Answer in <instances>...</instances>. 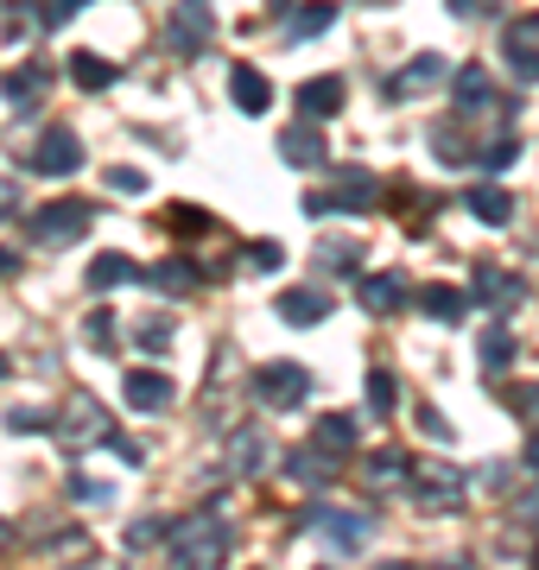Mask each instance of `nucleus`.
I'll return each mask as SVG.
<instances>
[{
	"label": "nucleus",
	"instance_id": "7c9ffc66",
	"mask_svg": "<svg viewBox=\"0 0 539 570\" xmlns=\"http://www.w3.org/2000/svg\"><path fill=\"white\" fill-rule=\"evenodd\" d=\"M166 228H171V235H209V209L171 204V209H166Z\"/></svg>",
	"mask_w": 539,
	"mask_h": 570
},
{
	"label": "nucleus",
	"instance_id": "f8f14e48",
	"mask_svg": "<svg viewBox=\"0 0 539 570\" xmlns=\"http://www.w3.org/2000/svg\"><path fill=\"white\" fill-rule=\"evenodd\" d=\"M381 204V184H374V171H362V165H350L343 178H336L331 190V209H350V216H362V209Z\"/></svg>",
	"mask_w": 539,
	"mask_h": 570
},
{
	"label": "nucleus",
	"instance_id": "6ab92c4d",
	"mask_svg": "<svg viewBox=\"0 0 539 570\" xmlns=\"http://www.w3.org/2000/svg\"><path fill=\"white\" fill-rule=\"evenodd\" d=\"M228 96H235V108H242V115H267V108H273V82L261 77V70H248V63H242V70L228 77Z\"/></svg>",
	"mask_w": 539,
	"mask_h": 570
},
{
	"label": "nucleus",
	"instance_id": "20e7f679",
	"mask_svg": "<svg viewBox=\"0 0 539 570\" xmlns=\"http://www.w3.org/2000/svg\"><path fill=\"white\" fill-rule=\"evenodd\" d=\"M254 393H261L267 406H280V412L305 406V400H312V367H298V362H267L261 374H254Z\"/></svg>",
	"mask_w": 539,
	"mask_h": 570
},
{
	"label": "nucleus",
	"instance_id": "5701e85b",
	"mask_svg": "<svg viewBox=\"0 0 539 570\" xmlns=\"http://www.w3.org/2000/svg\"><path fill=\"white\" fill-rule=\"evenodd\" d=\"M312 444L331 450V456H350V450H355V419H350V412H324L317 431H312Z\"/></svg>",
	"mask_w": 539,
	"mask_h": 570
},
{
	"label": "nucleus",
	"instance_id": "a18cd8bd",
	"mask_svg": "<svg viewBox=\"0 0 539 570\" xmlns=\"http://www.w3.org/2000/svg\"><path fill=\"white\" fill-rule=\"evenodd\" d=\"M520 513H527V520H539V489L527 494V501H520Z\"/></svg>",
	"mask_w": 539,
	"mask_h": 570
},
{
	"label": "nucleus",
	"instance_id": "c03bdc74",
	"mask_svg": "<svg viewBox=\"0 0 539 570\" xmlns=\"http://www.w3.org/2000/svg\"><path fill=\"white\" fill-rule=\"evenodd\" d=\"M0 273H20V254L13 247H0Z\"/></svg>",
	"mask_w": 539,
	"mask_h": 570
},
{
	"label": "nucleus",
	"instance_id": "49530a36",
	"mask_svg": "<svg viewBox=\"0 0 539 570\" xmlns=\"http://www.w3.org/2000/svg\"><path fill=\"white\" fill-rule=\"evenodd\" d=\"M527 469H539V431L527 438Z\"/></svg>",
	"mask_w": 539,
	"mask_h": 570
},
{
	"label": "nucleus",
	"instance_id": "7ed1b4c3",
	"mask_svg": "<svg viewBox=\"0 0 539 570\" xmlns=\"http://www.w3.org/2000/svg\"><path fill=\"white\" fill-rule=\"evenodd\" d=\"M209 39H216L209 0H178V7H171V26H166V45L178 58H197V51H209Z\"/></svg>",
	"mask_w": 539,
	"mask_h": 570
},
{
	"label": "nucleus",
	"instance_id": "393cba45",
	"mask_svg": "<svg viewBox=\"0 0 539 570\" xmlns=\"http://www.w3.org/2000/svg\"><path fill=\"white\" fill-rule=\"evenodd\" d=\"M413 305L425 311V317H438V324H457L470 298H463V292H451V285H419V298H413Z\"/></svg>",
	"mask_w": 539,
	"mask_h": 570
},
{
	"label": "nucleus",
	"instance_id": "f704fd0d",
	"mask_svg": "<svg viewBox=\"0 0 539 570\" xmlns=\"http://www.w3.org/2000/svg\"><path fill=\"white\" fill-rule=\"evenodd\" d=\"M84 7H96V0H51V7H45V20H39V26H51V32H58V26H70V20H77V13H84Z\"/></svg>",
	"mask_w": 539,
	"mask_h": 570
},
{
	"label": "nucleus",
	"instance_id": "f3484780",
	"mask_svg": "<svg viewBox=\"0 0 539 570\" xmlns=\"http://www.w3.org/2000/svg\"><path fill=\"white\" fill-rule=\"evenodd\" d=\"M280 159H286V165H305V171H312V165H324V134H317V121L286 127V134H280Z\"/></svg>",
	"mask_w": 539,
	"mask_h": 570
},
{
	"label": "nucleus",
	"instance_id": "de8ad7c7",
	"mask_svg": "<svg viewBox=\"0 0 539 570\" xmlns=\"http://www.w3.org/2000/svg\"><path fill=\"white\" fill-rule=\"evenodd\" d=\"M451 13H477V0H451Z\"/></svg>",
	"mask_w": 539,
	"mask_h": 570
},
{
	"label": "nucleus",
	"instance_id": "e433bc0d",
	"mask_svg": "<svg viewBox=\"0 0 539 570\" xmlns=\"http://www.w3.org/2000/svg\"><path fill=\"white\" fill-rule=\"evenodd\" d=\"M166 520H140V527H127V551H146V546H153V539H166Z\"/></svg>",
	"mask_w": 539,
	"mask_h": 570
},
{
	"label": "nucleus",
	"instance_id": "9b49d317",
	"mask_svg": "<svg viewBox=\"0 0 539 570\" xmlns=\"http://www.w3.org/2000/svg\"><path fill=\"white\" fill-rule=\"evenodd\" d=\"M280 317H286L292 330H312L331 317V292H317V285H292V292H280Z\"/></svg>",
	"mask_w": 539,
	"mask_h": 570
},
{
	"label": "nucleus",
	"instance_id": "ea45409f",
	"mask_svg": "<svg viewBox=\"0 0 539 570\" xmlns=\"http://www.w3.org/2000/svg\"><path fill=\"white\" fill-rule=\"evenodd\" d=\"M419 431L425 438H451V419H438V406H419Z\"/></svg>",
	"mask_w": 539,
	"mask_h": 570
},
{
	"label": "nucleus",
	"instance_id": "f03ea898",
	"mask_svg": "<svg viewBox=\"0 0 539 570\" xmlns=\"http://www.w3.org/2000/svg\"><path fill=\"white\" fill-rule=\"evenodd\" d=\"M89 223H96V209H89L84 197H58V204H45L39 216L26 223V235H32L39 247H70Z\"/></svg>",
	"mask_w": 539,
	"mask_h": 570
},
{
	"label": "nucleus",
	"instance_id": "4be33fe9",
	"mask_svg": "<svg viewBox=\"0 0 539 570\" xmlns=\"http://www.w3.org/2000/svg\"><path fill=\"white\" fill-rule=\"evenodd\" d=\"M520 292H527V285H520L514 273H501V266H477V298H482V305L508 311V305H520Z\"/></svg>",
	"mask_w": 539,
	"mask_h": 570
},
{
	"label": "nucleus",
	"instance_id": "39448f33",
	"mask_svg": "<svg viewBox=\"0 0 539 570\" xmlns=\"http://www.w3.org/2000/svg\"><path fill=\"white\" fill-rule=\"evenodd\" d=\"M77 165H84V140H77L63 121L45 127L39 146H32V171H39V178H70Z\"/></svg>",
	"mask_w": 539,
	"mask_h": 570
},
{
	"label": "nucleus",
	"instance_id": "a211bd4d",
	"mask_svg": "<svg viewBox=\"0 0 539 570\" xmlns=\"http://www.w3.org/2000/svg\"><path fill=\"white\" fill-rule=\"evenodd\" d=\"M451 96H457V108L470 115V108H496V82H489V70L482 63H463L451 77Z\"/></svg>",
	"mask_w": 539,
	"mask_h": 570
},
{
	"label": "nucleus",
	"instance_id": "72a5a7b5",
	"mask_svg": "<svg viewBox=\"0 0 539 570\" xmlns=\"http://www.w3.org/2000/svg\"><path fill=\"white\" fill-rule=\"evenodd\" d=\"M84 343L96 348V355H108V348H115V317H108V311H89V324H84Z\"/></svg>",
	"mask_w": 539,
	"mask_h": 570
},
{
	"label": "nucleus",
	"instance_id": "a878e982",
	"mask_svg": "<svg viewBox=\"0 0 539 570\" xmlns=\"http://www.w3.org/2000/svg\"><path fill=\"white\" fill-rule=\"evenodd\" d=\"M115 77H121V70H115L108 58H96V51H70V82H77V89H108Z\"/></svg>",
	"mask_w": 539,
	"mask_h": 570
},
{
	"label": "nucleus",
	"instance_id": "473e14b6",
	"mask_svg": "<svg viewBox=\"0 0 539 570\" xmlns=\"http://www.w3.org/2000/svg\"><path fill=\"white\" fill-rule=\"evenodd\" d=\"M501 406L520 412L527 425H539V381H533V387H501Z\"/></svg>",
	"mask_w": 539,
	"mask_h": 570
},
{
	"label": "nucleus",
	"instance_id": "bb28decb",
	"mask_svg": "<svg viewBox=\"0 0 539 570\" xmlns=\"http://www.w3.org/2000/svg\"><path fill=\"white\" fill-rule=\"evenodd\" d=\"M369 412H374V419H394V412H400L394 367H369Z\"/></svg>",
	"mask_w": 539,
	"mask_h": 570
},
{
	"label": "nucleus",
	"instance_id": "37998d69",
	"mask_svg": "<svg viewBox=\"0 0 539 570\" xmlns=\"http://www.w3.org/2000/svg\"><path fill=\"white\" fill-rule=\"evenodd\" d=\"M482 489H508V463H489V469H482Z\"/></svg>",
	"mask_w": 539,
	"mask_h": 570
},
{
	"label": "nucleus",
	"instance_id": "ddd939ff",
	"mask_svg": "<svg viewBox=\"0 0 539 570\" xmlns=\"http://www.w3.org/2000/svg\"><path fill=\"white\" fill-rule=\"evenodd\" d=\"M343 102H350L343 77H312V82H298V108H305L312 121H331V115H343Z\"/></svg>",
	"mask_w": 539,
	"mask_h": 570
},
{
	"label": "nucleus",
	"instance_id": "c85d7f7f",
	"mask_svg": "<svg viewBox=\"0 0 539 570\" xmlns=\"http://www.w3.org/2000/svg\"><path fill=\"white\" fill-rule=\"evenodd\" d=\"M508 362H514V330H508V324L482 330V367H496V374H501Z\"/></svg>",
	"mask_w": 539,
	"mask_h": 570
},
{
	"label": "nucleus",
	"instance_id": "8fccbe9b",
	"mask_svg": "<svg viewBox=\"0 0 539 570\" xmlns=\"http://www.w3.org/2000/svg\"><path fill=\"white\" fill-rule=\"evenodd\" d=\"M381 570H413V564H381Z\"/></svg>",
	"mask_w": 539,
	"mask_h": 570
},
{
	"label": "nucleus",
	"instance_id": "79ce46f5",
	"mask_svg": "<svg viewBox=\"0 0 539 570\" xmlns=\"http://www.w3.org/2000/svg\"><path fill=\"white\" fill-rule=\"evenodd\" d=\"M248 261H254V266H267V273H273V266L286 261V254H280L273 242H254V247H248Z\"/></svg>",
	"mask_w": 539,
	"mask_h": 570
},
{
	"label": "nucleus",
	"instance_id": "4c0bfd02",
	"mask_svg": "<svg viewBox=\"0 0 539 570\" xmlns=\"http://www.w3.org/2000/svg\"><path fill=\"white\" fill-rule=\"evenodd\" d=\"M45 425H51V419H45V412H32V406L7 412V431H20V438H32V431H45Z\"/></svg>",
	"mask_w": 539,
	"mask_h": 570
},
{
	"label": "nucleus",
	"instance_id": "58836bf2",
	"mask_svg": "<svg viewBox=\"0 0 539 570\" xmlns=\"http://www.w3.org/2000/svg\"><path fill=\"white\" fill-rule=\"evenodd\" d=\"M70 494H77V501H96V508H102V501H115V489H108V482H84V475L70 482Z\"/></svg>",
	"mask_w": 539,
	"mask_h": 570
},
{
	"label": "nucleus",
	"instance_id": "423d86ee",
	"mask_svg": "<svg viewBox=\"0 0 539 570\" xmlns=\"http://www.w3.org/2000/svg\"><path fill=\"white\" fill-rule=\"evenodd\" d=\"M438 82H444V58H438V51H419L400 77L381 82V96H388V102H413V96H425V89H438Z\"/></svg>",
	"mask_w": 539,
	"mask_h": 570
},
{
	"label": "nucleus",
	"instance_id": "c9c22d12",
	"mask_svg": "<svg viewBox=\"0 0 539 570\" xmlns=\"http://www.w3.org/2000/svg\"><path fill=\"white\" fill-rule=\"evenodd\" d=\"M108 190H121V197H140V190H146V171H134V165H115V171H108Z\"/></svg>",
	"mask_w": 539,
	"mask_h": 570
},
{
	"label": "nucleus",
	"instance_id": "3c124183",
	"mask_svg": "<svg viewBox=\"0 0 539 570\" xmlns=\"http://www.w3.org/2000/svg\"><path fill=\"white\" fill-rule=\"evenodd\" d=\"M0 381H7V355H0Z\"/></svg>",
	"mask_w": 539,
	"mask_h": 570
},
{
	"label": "nucleus",
	"instance_id": "2eb2a0df",
	"mask_svg": "<svg viewBox=\"0 0 539 570\" xmlns=\"http://www.w3.org/2000/svg\"><path fill=\"white\" fill-rule=\"evenodd\" d=\"M0 89H7V102L13 108H32V102H45V89H51V63H20V70H7V82H0Z\"/></svg>",
	"mask_w": 539,
	"mask_h": 570
},
{
	"label": "nucleus",
	"instance_id": "9d476101",
	"mask_svg": "<svg viewBox=\"0 0 539 570\" xmlns=\"http://www.w3.org/2000/svg\"><path fill=\"white\" fill-rule=\"evenodd\" d=\"M121 393H127V406H134V412H166L178 387H171L159 367H134V374L121 381Z\"/></svg>",
	"mask_w": 539,
	"mask_h": 570
},
{
	"label": "nucleus",
	"instance_id": "c756f323",
	"mask_svg": "<svg viewBox=\"0 0 539 570\" xmlns=\"http://www.w3.org/2000/svg\"><path fill=\"white\" fill-rule=\"evenodd\" d=\"M406 469H413V456H400V450H374L369 456V482H406Z\"/></svg>",
	"mask_w": 539,
	"mask_h": 570
},
{
	"label": "nucleus",
	"instance_id": "4468645a",
	"mask_svg": "<svg viewBox=\"0 0 539 570\" xmlns=\"http://www.w3.org/2000/svg\"><path fill=\"white\" fill-rule=\"evenodd\" d=\"M419 489V501L425 508H463V475L457 469H419V475H406Z\"/></svg>",
	"mask_w": 539,
	"mask_h": 570
},
{
	"label": "nucleus",
	"instance_id": "b1692460",
	"mask_svg": "<svg viewBox=\"0 0 539 570\" xmlns=\"http://www.w3.org/2000/svg\"><path fill=\"white\" fill-rule=\"evenodd\" d=\"M140 279V266L127 261V254H96L89 261V292H115V285Z\"/></svg>",
	"mask_w": 539,
	"mask_h": 570
},
{
	"label": "nucleus",
	"instance_id": "2f4dec72",
	"mask_svg": "<svg viewBox=\"0 0 539 570\" xmlns=\"http://www.w3.org/2000/svg\"><path fill=\"white\" fill-rule=\"evenodd\" d=\"M171 336H178V330H171V317H140V348H146V355H166Z\"/></svg>",
	"mask_w": 539,
	"mask_h": 570
},
{
	"label": "nucleus",
	"instance_id": "0eeeda50",
	"mask_svg": "<svg viewBox=\"0 0 539 570\" xmlns=\"http://www.w3.org/2000/svg\"><path fill=\"white\" fill-rule=\"evenodd\" d=\"M312 527H324L336 551H362L374 539V520L369 513H343V508H312Z\"/></svg>",
	"mask_w": 539,
	"mask_h": 570
},
{
	"label": "nucleus",
	"instance_id": "412c9836",
	"mask_svg": "<svg viewBox=\"0 0 539 570\" xmlns=\"http://www.w3.org/2000/svg\"><path fill=\"white\" fill-rule=\"evenodd\" d=\"M463 204H470V216H477V223H489V228L514 223V197H508V190H496V184H477Z\"/></svg>",
	"mask_w": 539,
	"mask_h": 570
},
{
	"label": "nucleus",
	"instance_id": "6e6552de",
	"mask_svg": "<svg viewBox=\"0 0 539 570\" xmlns=\"http://www.w3.org/2000/svg\"><path fill=\"white\" fill-rule=\"evenodd\" d=\"M501 51H508V70L520 82H539V20H508Z\"/></svg>",
	"mask_w": 539,
	"mask_h": 570
},
{
	"label": "nucleus",
	"instance_id": "dca6fc26",
	"mask_svg": "<svg viewBox=\"0 0 539 570\" xmlns=\"http://www.w3.org/2000/svg\"><path fill=\"white\" fill-rule=\"evenodd\" d=\"M331 20H336L331 0H305V7H292V13H286V39H292V45L324 39V32H331Z\"/></svg>",
	"mask_w": 539,
	"mask_h": 570
},
{
	"label": "nucleus",
	"instance_id": "aec40b11",
	"mask_svg": "<svg viewBox=\"0 0 539 570\" xmlns=\"http://www.w3.org/2000/svg\"><path fill=\"white\" fill-rule=\"evenodd\" d=\"M286 475H292V482H305V489H324V482H331V475H336V456H331V450H292V456H286Z\"/></svg>",
	"mask_w": 539,
	"mask_h": 570
},
{
	"label": "nucleus",
	"instance_id": "1a4fd4ad",
	"mask_svg": "<svg viewBox=\"0 0 539 570\" xmlns=\"http://www.w3.org/2000/svg\"><path fill=\"white\" fill-rule=\"evenodd\" d=\"M419 292L406 279H400V273H369V279H362V311H374V317H394L400 305H413Z\"/></svg>",
	"mask_w": 539,
	"mask_h": 570
},
{
	"label": "nucleus",
	"instance_id": "cd10ccee",
	"mask_svg": "<svg viewBox=\"0 0 539 570\" xmlns=\"http://www.w3.org/2000/svg\"><path fill=\"white\" fill-rule=\"evenodd\" d=\"M140 279L153 285V292H166V298H185L190 285H197V273H190L185 261H159L153 273H140Z\"/></svg>",
	"mask_w": 539,
	"mask_h": 570
},
{
	"label": "nucleus",
	"instance_id": "09e8293b",
	"mask_svg": "<svg viewBox=\"0 0 539 570\" xmlns=\"http://www.w3.org/2000/svg\"><path fill=\"white\" fill-rule=\"evenodd\" d=\"M7 204H13V184H0V209H7Z\"/></svg>",
	"mask_w": 539,
	"mask_h": 570
},
{
	"label": "nucleus",
	"instance_id": "a19ab883",
	"mask_svg": "<svg viewBox=\"0 0 539 570\" xmlns=\"http://www.w3.org/2000/svg\"><path fill=\"white\" fill-rule=\"evenodd\" d=\"M514 153H520V140H501V146H489V153H482V165H489V171H501V165H514Z\"/></svg>",
	"mask_w": 539,
	"mask_h": 570
},
{
	"label": "nucleus",
	"instance_id": "f257e3e1",
	"mask_svg": "<svg viewBox=\"0 0 539 570\" xmlns=\"http://www.w3.org/2000/svg\"><path fill=\"white\" fill-rule=\"evenodd\" d=\"M171 570H223L228 551H235V532L223 520H185V527L166 532Z\"/></svg>",
	"mask_w": 539,
	"mask_h": 570
}]
</instances>
